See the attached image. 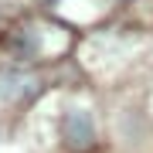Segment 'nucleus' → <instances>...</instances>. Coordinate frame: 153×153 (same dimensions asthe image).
Listing matches in <instances>:
<instances>
[{
	"mask_svg": "<svg viewBox=\"0 0 153 153\" xmlns=\"http://www.w3.org/2000/svg\"><path fill=\"white\" fill-rule=\"evenodd\" d=\"M61 140L71 153H85L95 146V123L85 109H68L61 119Z\"/></svg>",
	"mask_w": 153,
	"mask_h": 153,
	"instance_id": "obj_1",
	"label": "nucleus"
},
{
	"mask_svg": "<svg viewBox=\"0 0 153 153\" xmlns=\"http://www.w3.org/2000/svg\"><path fill=\"white\" fill-rule=\"evenodd\" d=\"M38 92V75H31V71H0V99H7V102H21V99H31Z\"/></svg>",
	"mask_w": 153,
	"mask_h": 153,
	"instance_id": "obj_2",
	"label": "nucleus"
},
{
	"mask_svg": "<svg viewBox=\"0 0 153 153\" xmlns=\"http://www.w3.org/2000/svg\"><path fill=\"white\" fill-rule=\"evenodd\" d=\"M34 48H38V41H34V31H17L14 38H10V51L17 58H27V55H34Z\"/></svg>",
	"mask_w": 153,
	"mask_h": 153,
	"instance_id": "obj_3",
	"label": "nucleus"
}]
</instances>
